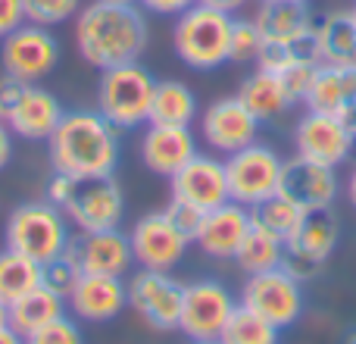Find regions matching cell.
Masks as SVG:
<instances>
[{"label": "cell", "instance_id": "cell-1", "mask_svg": "<svg viewBox=\"0 0 356 344\" xmlns=\"http://www.w3.org/2000/svg\"><path fill=\"white\" fill-rule=\"evenodd\" d=\"M147 19L138 10V3H94L81 6L75 16V47L88 66H97L100 72L125 63H138V56L147 50Z\"/></svg>", "mask_w": 356, "mask_h": 344}, {"label": "cell", "instance_id": "cell-2", "mask_svg": "<svg viewBox=\"0 0 356 344\" xmlns=\"http://www.w3.org/2000/svg\"><path fill=\"white\" fill-rule=\"evenodd\" d=\"M119 135L122 132L106 123L100 110L66 113L47 138L50 166L75 182L113 175L119 166Z\"/></svg>", "mask_w": 356, "mask_h": 344}, {"label": "cell", "instance_id": "cell-3", "mask_svg": "<svg viewBox=\"0 0 356 344\" xmlns=\"http://www.w3.org/2000/svg\"><path fill=\"white\" fill-rule=\"evenodd\" d=\"M232 13L213 10L207 3H194L175 16L172 25V47L175 56L188 69L213 72L228 63V44H232Z\"/></svg>", "mask_w": 356, "mask_h": 344}, {"label": "cell", "instance_id": "cell-4", "mask_svg": "<svg viewBox=\"0 0 356 344\" xmlns=\"http://www.w3.org/2000/svg\"><path fill=\"white\" fill-rule=\"evenodd\" d=\"M72 222L60 207L44 197V201H25L6 219V247L31 257L35 263H47V260L66 253L69 238H72Z\"/></svg>", "mask_w": 356, "mask_h": 344}, {"label": "cell", "instance_id": "cell-5", "mask_svg": "<svg viewBox=\"0 0 356 344\" xmlns=\"http://www.w3.org/2000/svg\"><path fill=\"white\" fill-rule=\"evenodd\" d=\"M156 79L141 63L104 69L97 81V110L106 123H113L119 132L141 129L150 123Z\"/></svg>", "mask_w": 356, "mask_h": 344}, {"label": "cell", "instance_id": "cell-6", "mask_svg": "<svg viewBox=\"0 0 356 344\" xmlns=\"http://www.w3.org/2000/svg\"><path fill=\"white\" fill-rule=\"evenodd\" d=\"M338 241H341V222H338L334 207L309 210V213L303 216L300 228L294 232V238L284 244L282 266L294 279L309 282V279H316L325 269V263L334 253Z\"/></svg>", "mask_w": 356, "mask_h": 344}, {"label": "cell", "instance_id": "cell-7", "mask_svg": "<svg viewBox=\"0 0 356 344\" xmlns=\"http://www.w3.org/2000/svg\"><path fill=\"white\" fill-rule=\"evenodd\" d=\"M282 169L284 157L272 150L269 144H247L244 150L225 157V175H228V194L241 207H257L266 197L278 194L282 188Z\"/></svg>", "mask_w": 356, "mask_h": 344}, {"label": "cell", "instance_id": "cell-8", "mask_svg": "<svg viewBox=\"0 0 356 344\" xmlns=\"http://www.w3.org/2000/svg\"><path fill=\"white\" fill-rule=\"evenodd\" d=\"M241 304L250 307L253 313L266 316L272 326L284 329L297 326L307 310V297H303V282L294 279L284 266L269 272H257L247 276L244 288H241Z\"/></svg>", "mask_w": 356, "mask_h": 344}, {"label": "cell", "instance_id": "cell-9", "mask_svg": "<svg viewBox=\"0 0 356 344\" xmlns=\"http://www.w3.org/2000/svg\"><path fill=\"white\" fill-rule=\"evenodd\" d=\"M56 63H60V41L44 25L25 22L16 31H10L0 44L3 75L25 81V85H38L41 79H47Z\"/></svg>", "mask_w": 356, "mask_h": 344}, {"label": "cell", "instance_id": "cell-10", "mask_svg": "<svg viewBox=\"0 0 356 344\" xmlns=\"http://www.w3.org/2000/svg\"><path fill=\"white\" fill-rule=\"evenodd\" d=\"M129 307L156 332H172L181 320L184 285L166 269H138L129 279Z\"/></svg>", "mask_w": 356, "mask_h": 344}, {"label": "cell", "instance_id": "cell-11", "mask_svg": "<svg viewBox=\"0 0 356 344\" xmlns=\"http://www.w3.org/2000/svg\"><path fill=\"white\" fill-rule=\"evenodd\" d=\"M294 150L297 157L325 163V166H344L356 154V135L350 119L328 116V113L307 110L294 125Z\"/></svg>", "mask_w": 356, "mask_h": 344}, {"label": "cell", "instance_id": "cell-12", "mask_svg": "<svg viewBox=\"0 0 356 344\" xmlns=\"http://www.w3.org/2000/svg\"><path fill=\"white\" fill-rule=\"evenodd\" d=\"M234 307H238V301H234V295L222 282H216V279L191 282V285H184L178 332H184L191 341L219 338L228 316L234 313Z\"/></svg>", "mask_w": 356, "mask_h": 344}, {"label": "cell", "instance_id": "cell-13", "mask_svg": "<svg viewBox=\"0 0 356 344\" xmlns=\"http://www.w3.org/2000/svg\"><path fill=\"white\" fill-rule=\"evenodd\" d=\"M63 213L69 216L79 232H106L119 228L125 216V194L113 175L104 178H85L75 185L72 201L66 203Z\"/></svg>", "mask_w": 356, "mask_h": 344}, {"label": "cell", "instance_id": "cell-14", "mask_svg": "<svg viewBox=\"0 0 356 344\" xmlns=\"http://www.w3.org/2000/svg\"><path fill=\"white\" fill-rule=\"evenodd\" d=\"M259 119L241 104V97H219L200 113V138L213 154L232 157L259 138Z\"/></svg>", "mask_w": 356, "mask_h": 344}, {"label": "cell", "instance_id": "cell-15", "mask_svg": "<svg viewBox=\"0 0 356 344\" xmlns=\"http://www.w3.org/2000/svg\"><path fill=\"white\" fill-rule=\"evenodd\" d=\"M131 241V253H135V263L144 269H175L184 260L191 241L178 232V226L169 219L166 210L160 213H147L131 226L129 232Z\"/></svg>", "mask_w": 356, "mask_h": 344}, {"label": "cell", "instance_id": "cell-16", "mask_svg": "<svg viewBox=\"0 0 356 344\" xmlns=\"http://www.w3.org/2000/svg\"><path fill=\"white\" fill-rule=\"evenodd\" d=\"M66 257L79 266V272L94 276H129L135 266L129 232L106 228V232H75L69 238Z\"/></svg>", "mask_w": 356, "mask_h": 344}, {"label": "cell", "instance_id": "cell-17", "mask_svg": "<svg viewBox=\"0 0 356 344\" xmlns=\"http://www.w3.org/2000/svg\"><path fill=\"white\" fill-rule=\"evenodd\" d=\"M169 191H172V201H184V203H191V207L203 210V213L222 207V203L232 201V194H228L225 160L197 150V154L169 178Z\"/></svg>", "mask_w": 356, "mask_h": 344}, {"label": "cell", "instance_id": "cell-18", "mask_svg": "<svg viewBox=\"0 0 356 344\" xmlns=\"http://www.w3.org/2000/svg\"><path fill=\"white\" fill-rule=\"evenodd\" d=\"M278 191L309 213V210L334 207V201L341 194V178L334 166H325V163H316L294 154L291 160H284L282 188Z\"/></svg>", "mask_w": 356, "mask_h": 344}, {"label": "cell", "instance_id": "cell-19", "mask_svg": "<svg viewBox=\"0 0 356 344\" xmlns=\"http://www.w3.org/2000/svg\"><path fill=\"white\" fill-rule=\"evenodd\" d=\"M66 304L81 322H110L129 307V285L122 282V276L81 272Z\"/></svg>", "mask_w": 356, "mask_h": 344}, {"label": "cell", "instance_id": "cell-20", "mask_svg": "<svg viewBox=\"0 0 356 344\" xmlns=\"http://www.w3.org/2000/svg\"><path fill=\"white\" fill-rule=\"evenodd\" d=\"M63 116H66V110H63L60 97L54 91L41 85H25V91L10 107L3 123L10 125L13 135L25 138V141H47Z\"/></svg>", "mask_w": 356, "mask_h": 344}, {"label": "cell", "instance_id": "cell-21", "mask_svg": "<svg viewBox=\"0 0 356 344\" xmlns=\"http://www.w3.org/2000/svg\"><path fill=\"white\" fill-rule=\"evenodd\" d=\"M250 207H241V203L228 201L222 207L203 213L200 232H197L194 244L200 247L207 257L213 260H234L241 241L250 232Z\"/></svg>", "mask_w": 356, "mask_h": 344}, {"label": "cell", "instance_id": "cell-22", "mask_svg": "<svg viewBox=\"0 0 356 344\" xmlns=\"http://www.w3.org/2000/svg\"><path fill=\"white\" fill-rule=\"evenodd\" d=\"M197 154V138L191 125H156L147 123L141 138V163L154 175L172 178Z\"/></svg>", "mask_w": 356, "mask_h": 344}, {"label": "cell", "instance_id": "cell-23", "mask_svg": "<svg viewBox=\"0 0 356 344\" xmlns=\"http://www.w3.org/2000/svg\"><path fill=\"white\" fill-rule=\"evenodd\" d=\"M303 107L316 113H328V116L350 119L356 113V63H344V66L319 63Z\"/></svg>", "mask_w": 356, "mask_h": 344}, {"label": "cell", "instance_id": "cell-24", "mask_svg": "<svg viewBox=\"0 0 356 344\" xmlns=\"http://www.w3.org/2000/svg\"><path fill=\"white\" fill-rule=\"evenodd\" d=\"M253 22H257L263 41H294V38L313 31L316 16L309 10V3H297V0H259Z\"/></svg>", "mask_w": 356, "mask_h": 344}, {"label": "cell", "instance_id": "cell-25", "mask_svg": "<svg viewBox=\"0 0 356 344\" xmlns=\"http://www.w3.org/2000/svg\"><path fill=\"white\" fill-rule=\"evenodd\" d=\"M238 97L259 123H275L278 116H284V113L294 107L288 100V94H284L282 79L272 72H263V69L250 72L244 81H241Z\"/></svg>", "mask_w": 356, "mask_h": 344}, {"label": "cell", "instance_id": "cell-26", "mask_svg": "<svg viewBox=\"0 0 356 344\" xmlns=\"http://www.w3.org/2000/svg\"><path fill=\"white\" fill-rule=\"evenodd\" d=\"M66 307H69L66 297H60L50 288L38 285V288H31L29 295H22L19 301L10 304V329H16L22 338H29V335L38 332L41 326L60 320V316L66 313Z\"/></svg>", "mask_w": 356, "mask_h": 344}, {"label": "cell", "instance_id": "cell-27", "mask_svg": "<svg viewBox=\"0 0 356 344\" xmlns=\"http://www.w3.org/2000/svg\"><path fill=\"white\" fill-rule=\"evenodd\" d=\"M316 41H319V60L332 66L356 63V25L350 10H332L316 22Z\"/></svg>", "mask_w": 356, "mask_h": 344}, {"label": "cell", "instance_id": "cell-28", "mask_svg": "<svg viewBox=\"0 0 356 344\" xmlns=\"http://www.w3.org/2000/svg\"><path fill=\"white\" fill-rule=\"evenodd\" d=\"M197 119V94L184 81H156L150 123L156 125H191Z\"/></svg>", "mask_w": 356, "mask_h": 344}, {"label": "cell", "instance_id": "cell-29", "mask_svg": "<svg viewBox=\"0 0 356 344\" xmlns=\"http://www.w3.org/2000/svg\"><path fill=\"white\" fill-rule=\"evenodd\" d=\"M284 260V241L269 235L266 228L259 226H250L247 238L241 241L238 253H234V263L244 276H257V272H269V269H278Z\"/></svg>", "mask_w": 356, "mask_h": 344}, {"label": "cell", "instance_id": "cell-30", "mask_svg": "<svg viewBox=\"0 0 356 344\" xmlns=\"http://www.w3.org/2000/svg\"><path fill=\"white\" fill-rule=\"evenodd\" d=\"M303 216H307V210L297 207L291 197H284L282 191L272 197H266L263 203H257V207H250V222L259 228H266L269 235H275V238H282L284 244H288L291 238H294V232L300 228Z\"/></svg>", "mask_w": 356, "mask_h": 344}, {"label": "cell", "instance_id": "cell-31", "mask_svg": "<svg viewBox=\"0 0 356 344\" xmlns=\"http://www.w3.org/2000/svg\"><path fill=\"white\" fill-rule=\"evenodd\" d=\"M38 285H41V263H35L31 257H25L19 251L3 247L0 251V301L13 304Z\"/></svg>", "mask_w": 356, "mask_h": 344}, {"label": "cell", "instance_id": "cell-32", "mask_svg": "<svg viewBox=\"0 0 356 344\" xmlns=\"http://www.w3.org/2000/svg\"><path fill=\"white\" fill-rule=\"evenodd\" d=\"M219 338L222 344H282V329L272 326L266 316L253 313L250 307H244L238 301V307L228 316Z\"/></svg>", "mask_w": 356, "mask_h": 344}, {"label": "cell", "instance_id": "cell-33", "mask_svg": "<svg viewBox=\"0 0 356 344\" xmlns=\"http://www.w3.org/2000/svg\"><path fill=\"white\" fill-rule=\"evenodd\" d=\"M81 10V0H25V19L44 29H56V25L75 19Z\"/></svg>", "mask_w": 356, "mask_h": 344}, {"label": "cell", "instance_id": "cell-34", "mask_svg": "<svg viewBox=\"0 0 356 344\" xmlns=\"http://www.w3.org/2000/svg\"><path fill=\"white\" fill-rule=\"evenodd\" d=\"M263 35L253 19H234L232 22V44H228V63H257Z\"/></svg>", "mask_w": 356, "mask_h": 344}, {"label": "cell", "instance_id": "cell-35", "mask_svg": "<svg viewBox=\"0 0 356 344\" xmlns=\"http://www.w3.org/2000/svg\"><path fill=\"white\" fill-rule=\"evenodd\" d=\"M79 279H81L79 266H75L66 253H60V257L41 263V285H44V288H50L54 295H60V297L72 295V288H75V282H79Z\"/></svg>", "mask_w": 356, "mask_h": 344}, {"label": "cell", "instance_id": "cell-36", "mask_svg": "<svg viewBox=\"0 0 356 344\" xmlns=\"http://www.w3.org/2000/svg\"><path fill=\"white\" fill-rule=\"evenodd\" d=\"M25 344H85L81 338V329L75 320H69L66 313L60 316V320L47 322V326H41L38 332H31Z\"/></svg>", "mask_w": 356, "mask_h": 344}, {"label": "cell", "instance_id": "cell-37", "mask_svg": "<svg viewBox=\"0 0 356 344\" xmlns=\"http://www.w3.org/2000/svg\"><path fill=\"white\" fill-rule=\"evenodd\" d=\"M316 69H319V63H291L284 72H278L282 88L291 104H303V100H307L309 85H313V79H316Z\"/></svg>", "mask_w": 356, "mask_h": 344}, {"label": "cell", "instance_id": "cell-38", "mask_svg": "<svg viewBox=\"0 0 356 344\" xmlns=\"http://www.w3.org/2000/svg\"><path fill=\"white\" fill-rule=\"evenodd\" d=\"M166 213H169V219L178 226V232H181L184 238L194 244L197 232H200V222H203V210L191 207V203H184V201H169Z\"/></svg>", "mask_w": 356, "mask_h": 344}, {"label": "cell", "instance_id": "cell-39", "mask_svg": "<svg viewBox=\"0 0 356 344\" xmlns=\"http://www.w3.org/2000/svg\"><path fill=\"white\" fill-rule=\"evenodd\" d=\"M25 22H29L25 19V0H0V38H6Z\"/></svg>", "mask_w": 356, "mask_h": 344}, {"label": "cell", "instance_id": "cell-40", "mask_svg": "<svg viewBox=\"0 0 356 344\" xmlns=\"http://www.w3.org/2000/svg\"><path fill=\"white\" fill-rule=\"evenodd\" d=\"M75 178H69V175H63V172H54V178L47 182V201L54 203V207H60V210H66V203L72 201V191H75Z\"/></svg>", "mask_w": 356, "mask_h": 344}, {"label": "cell", "instance_id": "cell-41", "mask_svg": "<svg viewBox=\"0 0 356 344\" xmlns=\"http://www.w3.org/2000/svg\"><path fill=\"white\" fill-rule=\"evenodd\" d=\"M147 13H156V16H181L188 6H194L197 0H138Z\"/></svg>", "mask_w": 356, "mask_h": 344}, {"label": "cell", "instance_id": "cell-42", "mask_svg": "<svg viewBox=\"0 0 356 344\" xmlns=\"http://www.w3.org/2000/svg\"><path fill=\"white\" fill-rule=\"evenodd\" d=\"M22 91H25V81L10 79V75H3V79H0V119L10 113V107L16 104Z\"/></svg>", "mask_w": 356, "mask_h": 344}, {"label": "cell", "instance_id": "cell-43", "mask_svg": "<svg viewBox=\"0 0 356 344\" xmlns=\"http://www.w3.org/2000/svg\"><path fill=\"white\" fill-rule=\"evenodd\" d=\"M10 160H13V132H10V125L0 119V169L10 166Z\"/></svg>", "mask_w": 356, "mask_h": 344}, {"label": "cell", "instance_id": "cell-44", "mask_svg": "<svg viewBox=\"0 0 356 344\" xmlns=\"http://www.w3.org/2000/svg\"><path fill=\"white\" fill-rule=\"evenodd\" d=\"M197 3H207V6L222 10V13H238L241 6H247V0H197Z\"/></svg>", "mask_w": 356, "mask_h": 344}, {"label": "cell", "instance_id": "cell-45", "mask_svg": "<svg viewBox=\"0 0 356 344\" xmlns=\"http://www.w3.org/2000/svg\"><path fill=\"white\" fill-rule=\"evenodd\" d=\"M0 344H25V338L16 332V329L3 326V329H0Z\"/></svg>", "mask_w": 356, "mask_h": 344}, {"label": "cell", "instance_id": "cell-46", "mask_svg": "<svg viewBox=\"0 0 356 344\" xmlns=\"http://www.w3.org/2000/svg\"><path fill=\"white\" fill-rule=\"evenodd\" d=\"M347 201H350V207L356 210V163L350 166V175H347Z\"/></svg>", "mask_w": 356, "mask_h": 344}, {"label": "cell", "instance_id": "cell-47", "mask_svg": "<svg viewBox=\"0 0 356 344\" xmlns=\"http://www.w3.org/2000/svg\"><path fill=\"white\" fill-rule=\"evenodd\" d=\"M3 326H10V304L0 301V329Z\"/></svg>", "mask_w": 356, "mask_h": 344}, {"label": "cell", "instance_id": "cell-48", "mask_svg": "<svg viewBox=\"0 0 356 344\" xmlns=\"http://www.w3.org/2000/svg\"><path fill=\"white\" fill-rule=\"evenodd\" d=\"M344 344H356V326H353V329H347V332H344Z\"/></svg>", "mask_w": 356, "mask_h": 344}, {"label": "cell", "instance_id": "cell-49", "mask_svg": "<svg viewBox=\"0 0 356 344\" xmlns=\"http://www.w3.org/2000/svg\"><path fill=\"white\" fill-rule=\"evenodd\" d=\"M191 344H222V338H203V341H191Z\"/></svg>", "mask_w": 356, "mask_h": 344}, {"label": "cell", "instance_id": "cell-50", "mask_svg": "<svg viewBox=\"0 0 356 344\" xmlns=\"http://www.w3.org/2000/svg\"><path fill=\"white\" fill-rule=\"evenodd\" d=\"M106 3H138V0H106Z\"/></svg>", "mask_w": 356, "mask_h": 344}, {"label": "cell", "instance_id": "cell-51", "mask_svg": "<svg viewBox=\"0 0 356 344\" xmlns=\"http://www.w3.org/2000/svg\"><path fill=\"white\" fill-rule=\"evenodd\" d=\"M350 125H353V135H356V113H353V116H350Z\"/></svg>", "mask_w": 356, "mask_h": 344}, {"label": "cell", "instance_id": "cell-52", "mask_svg": "<svg viewBox=\"0 0 356 344\" xmlns=\"http://www.w3.org/2000/svg\"><path fill=\"white\" fill-rule=\"evenodd\" d=\"M350 16H353V25H356V6H353V10H350Z\"/></svg>", "mask_w": 356, "mask_h": 344}, {"label": "cell", "instance_id": "cell-53", "mask_svg": "<svg viewBox=\"0 0 356 344\" xmlns=\"http://www.w3.org/2000/svg\"><path fill=\"white\" fill-rule=\"evenodd\" d=\"M297 3H309V0H297Z\"/></svg>", "mask_w": 356, "mask_h": 344}]
</instances>
